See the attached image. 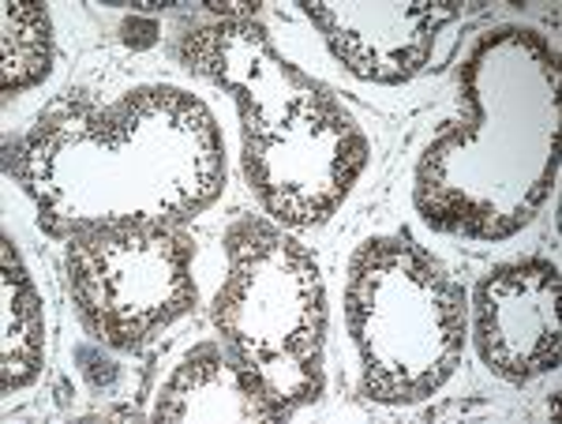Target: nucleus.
Segmentation results:
<instances>
[{"instance_id":"6","label":"nucleus","mask_w":562,"mask_h":424,"mask_svg":"<svg viewBox=\"0 0 562 424\" xmlns=\"http://www.w3.org/2000/svg\"><path fill=\"white\" fill-rule=\"evenodd\" d=\"M195 245L173 222H109L65 241L68 293L87 335L135 354L195 309Z\"/></svg>"},{"instance_id":"8","label":"nucleus","mask_w":562,"mask_h":424,"mask_svg":"<svg viewBox=\"0 0 562 424\" xmlns=\"http://www.w3.org/2000/svg\"><path fill=\"white\" fill-rule=\"evenodd\" d=\"M334 57L364 83L397 87L428 65L439 26L461 15L454 0H301Z\"/></svg>"},{"instance_id":"3","label":"nucleus","mask_w":562,"mask_h":424,"mask_svg":"<svg viewBox=\"0 0 562 424\" xmlns=\"http://www.w3.org/2000/svg\"><path fill=\"white\" fill-rule=\"evenodd\" d=\"M192 76L229 90L240 113V169L262 211L312 230L341 211L371 143L330 87L289 65L256 20H214L180 38Z\"/></svg>"},{"instance_id":"1","label":"nucleus","mask_w":562,"mask_h":424,"mask_svg":"<svg viewBox=\"0 0 562 424\" xmlns=\"http://www.w3.org/2000/svg\"><path fill=\"white\" fill-rule=\"evenodd\" d=\"M4 169L49 237L109 222L184 225L222 196L225 140L206 102L180 87H135L113 102L65 94L8 143Z\"/></svg>"},{"instance_id":"4","label":"nucleus","mask_w":562,"mask_h":424,"mask_svg":"<svg viewBox=\"0 0 562 424\" xmlns=\"http://www.w3.org/2000/svg\"><path fill=\"white\" fill-rule=\"evenodd\" d=\"M346 323L360 357V391L383 405H413L458 372L469 304L413 233H379L352 252Z\"/></svg>"},{"instance_id":"5","label":"nucleus","mask_w":562,"mask_h":424,"mask_svg":"<svg viewBox=\"0 0 562 424\" xmlns=\"http://www.w3.org/2000/svg\"><path fill=\"white\" fill-rule=\"evenodd\" d=\"M214 327L285 417L319 402L326 290L315 256L281 225L237 219L225 233Z\"/></svg>"},{"instance_id":"7","label":"nucleus","mask_w":562,"mask_h":424,"mask_svg":"<svg viewBox=\"0 0 562 424\" xmlns=\"http://www.w3.org/2000/svg\"><path fill=\"white\" fill-rule=\"evenodd\" d=\"M559 267L540 256L514 259L480 278L473 338L498 380L529 383L559 368Z\"/></svg>"},{"instance_id":"9","label":"nucleus","mask_w":562,"mask_h":424,"mask_svg":"<svg viewBox=\"0 0 562 424\" xmlns=\"http://www.w3.org/2000/svg\"><path fill=\"white\" fill-rule=\"evenodd\" d=\"M158 421H289L225 342H199L154 402Z\"/></svg>"},{"instance_id":"10","label":"nucleus","mask_w":562,"mask_h":424,"mask_svg":"<svg viewBox=\"0 0 562 424\" xmlns=\"http://www.w3.org/2000/svg\"><path fill=\"white\" fill-rule=\"evenodd\" d=\"M0 391L31 387L45 365V315L31 270L23 267L12 237H0Z\"/></svg>"},{"instance_id":"2","label":"nucleus","mask_w":562,"mask_h":424,"mask_svg":"<svg viewBox=\"0 0 562 424\" xmlns=\"http://www.w3.org/2000/svg\"><path fill=\"white\" fill-rule=\"evenodd\" d=\"M465 105L416 166L413 203L439 233L506 241L559 177V53L529 26L480 34L458 76Z\"/></svg>"},{"instance_id":"11","label":"nucleus","mask_w":562,"mask_h":424,"mask_svg":"<svg viewBox=\"0 0 562 424\" xmlns=\"http://www.w3.org/2000/svg\"><path fill=\"white\" fill-rule=\"evenodd\" d=\"M53 23L34 0H4L0 4V90L15 98L38 87L53 68Z\"/></svg>"}]
</instances>
